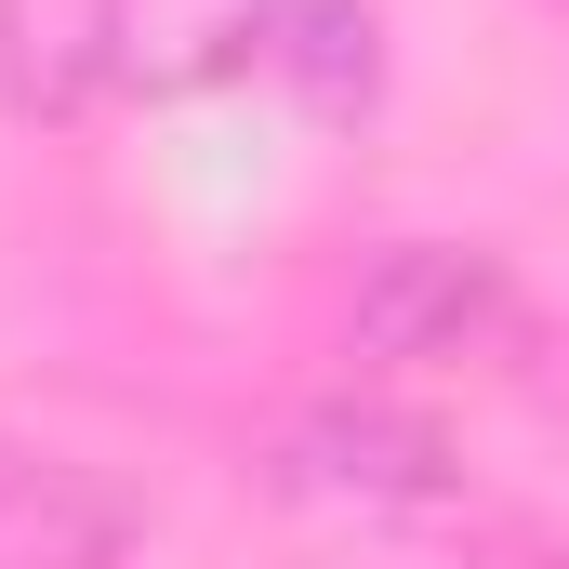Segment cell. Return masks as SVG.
<instances>
[{"mask_svg": "<svg viewBox=\"0 0 569 569\" xmlns=\"http://www.w3.org/2000/svg\"><path fill=\"white\" fill-rule=\"evenodd\" d=\"M266 67H279L318 120H358V107H371V80H385V53H371V13H358V0H291Z\"/></svg>", "mask_w": 569, "mask_h": 569, "instance_id": "6", "label": "cell"}, {"mask_svg": "<svg viewBox=\"0 0 569 569\" xmlns=\"http://www.w3.org/2000/svg\"><path fill=\"white\" fill-rule=\"evenodd\" d=\"M120 557H133V503L107 477L0 450V569H120Z\"/></svg>", "mask_w": 569, "mask_h": 569, "instance_id": "3", "label": "cell"}, {"mask_svg": "<svg viewBox=\"0 0 569 569\" xmlns=\"http://www.w3.org/2000/svg\"><path fill=\"white\" fill-rule=\"evenodd\" d=\"M291 463H305L318 490H345V503H437V490H450L437 425H411V411H358V398L291 437Z\"/></svg>", "mask_w": 569, "mask_h": 569, "instance_id": "5", "label": "cell"}, {"mask_svg": "<svg viewBox=\"0 0 569 569\" xmlns=\"http://www.w3.org/2000/svg\"><path fill=\"white\" fill-rule=\"evenodd\" d=\"M291 0H120L107 13V53H120V93H212L239 67L279 53Z\"/></svg>", "mask_w": 569, "mask_h": 569, "instance_id": "2", "label": "cell"}, {"mask_svg": "<svg viewBox=\"0 0 569 569\" xmlns=\"http://www.w3.org/2000/svg\"><path fill=\"white\" fill-rule=\"evenodd\" d=\"M490 318H503L490 252H450V239H398V252H371L358 291H345V345L358 358H463Z\"/></svg>", "mask_w": 569, "mask_h": 569, "instance_id": "1", "label": "cell"}, {"mask_svg": "<svg viewBox=\"0 0 569 569\" xmlns=\"http://www.w3.org/2000/svg\"><path fill=\"white\" fill-rule=\"evenodd\" d=\"M107 13H120V0H0V93H13L27 120H80V107L120 80Z\"/></svg>", "mask_w": 569, "mask_h": 569, "instance_id": "4", "label": "cell"}]
</instances>
